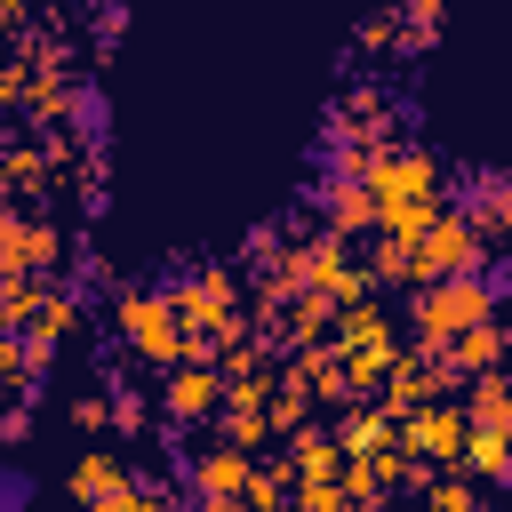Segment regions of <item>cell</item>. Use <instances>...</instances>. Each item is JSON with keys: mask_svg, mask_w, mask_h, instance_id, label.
Wrapping results in <instances>:
<instances>
[{"mask_svg": "<svg viewBox=\"0 0 512 512\" xmlns=\"http://www.w3.org/2000/svg\"><path fill=\"white\" fill-rule=\"evenodd\" d=\"M400 440H408L416 456H448V464H456V456H464V416H456V408H424V416H408Z\"/></svg>", "mask_w": 512, "mask_h": 512, "instance_id": "obj_5", "label": "cell"}, {"mask_svg": "<svg viewBox=\"0 0 512 512\" xmlns=\"http://www.w3.org/2000/svg\"><path fill=\"white\" fill-rule=\"evenodd\" d=\"M488 312H496V296H488V280H472V272H456V280H432L424 288V304H416V320H424V336H472V328H488Z\"/></svg>", "mask_w": 512, "mask_h": 512, "instance_id": "obj_1", "label": "cell"}, {"mask_svg": "<svg viewBox=\"0 0 512 512\" xmlns=\"http://www.w3.org/2000/svg\"><path fill=\"white\" fill-rule=\"evenodd\" d=\"M88 512H160V496H144V488H112V496L88 504Z\"/></svg>", "mask_w": 512, "mask_h": 512, "instance_id": "obj_8", "label": "cell"}, {"mask_svg": "<svg viewBox=\"0 0 512 512\" xmlns=\"http://www.w3.org/2000/svg\"><path fill=\"white\" fill-rule=\"evenodd\" d=\"M432 512H472V488H464V480H440V488H432Z\"/></svg>", "mask_w": 512, "mask_h": 512, "instance_id": "obj_9", "label": "cell"}, {"mask_svg": "<svg viewBox=\"0 0 512 512\" xmlns=\"http://www.w3.org/2000/svg\"><path fill=\"white\" fill-rule=\"evenodd\" d=\"M64 488H72V504L88 512V504H104L112 488H128V464H120V448H88L72 472H64Z\"/></svg>", "mask_w": 512, "mask_h": 512, "instance_id": "obj_4", "label": "cell"}, {"mask_svg": "<svg viewBox=\"0 0 512 512\" xmlns=\"http://www.w3.org/2000/svg\"><path fill=\"white\" fill-rule=\"evenodd\" d=\"M496 352H504V336H496V320H488V328H472V336L448 352V368H496Z\"/></svg>", "mask_w": 512, "mask_h": 512, "instance_id": "obj_7", "label": "cell"}, {"mask_svg": "<svg viewBox=\"0 0 512 512\" xmlns=\"http://www.w3.org/2000/svg\"><path fill=\"white\" fill-rule=\"evenodd\" d=\"M248 480H256V464H248L240 448H208V456H200V496H208L216 512H240Z\"/></svg>", "mask_w": 512, "mask_h": 512, "instance_id": "obj_3", "label": "cell"}, {"mask_svg": "<svg viewBox=\"0 0 512 512\" xmlns=\"http://www.w3.org/2000/svg\"><path fill=\"white\" fill-rule=\"evenodd\" d=\"M120 328H128V344H136L144 360H176V368H184V352H192V336H184L176 304H168V296H152V288L120 296Z\"/></svg>", "mask_w": 512, "mask_h": 512, "instance_id": "obj_2", "label": "cell"}, {"mask_svg": "<svg viewBox=\"0 0 512 512\" xmlns=\"http://www.w3.org/2000/svg\"><path fill=\"white\" fill-rule=\"evenodd\" d=\"M8 88H16V72H8V64H0V96H8Z\"/></svg>", "mask_w": 512, "mask_h": 512, "instance_id": "obj_10", "label": "cell"}, {"mask_svg": "<svg viewBox=\"0 0 512 512\" xmlns=\"http://www.w3.org/2000/svg\"><path fill=\"white\" fill-rule=\"evenodd\" d=\"M216 400H224V376H216V368H200V360H192V368H176V376H168V408H176V416H208Z\"/></svg>", "mask_w": 512, "mask_h": 512, "instance_id": "obj_6", "label": "cell"}]
</instances>
